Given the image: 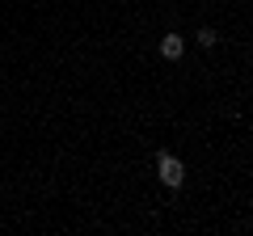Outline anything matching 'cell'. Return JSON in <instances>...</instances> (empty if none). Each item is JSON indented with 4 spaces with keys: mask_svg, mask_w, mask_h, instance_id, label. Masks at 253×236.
Here are the masks:
<instances>
[{
    "mask_svg": "<svg viewBox=\"0 0 253 236\" xmlns=\"http://www.w3.org/2000/svg\"><path fill=\"white\" fill-rule=\"evenodd\" d=\"M156 173H161V182L169 186V190H177V186L186 182V164H181L173 152H161V156H156Z\"/></svg>",
    "mask_w": 253,
    "mask_h": 236,
    "instance_id": "6da1fadb",
    "label": "cell"
},
{
    "mask_svg": "<svg viewBox=\"0 0 253 236\" xmlns=\"http://www.w3.org/2000/svg\"><path fill=\"white\" fill-rule=\"evenodd\" d=\"M161 55H165V59H181V55H186V38L165 34V38H161Z\"/></svg>",
    "mask_w": 253,
    "mask_h": 236,
    "instance_id": "7a4b0ae2",
    "label": "cell"
},
{
    "mask_svg": "<svg viewBox=\"0 0 253 236\" xmlns=\"http://www.w3.org/2000/svg\"><path fill=\"white\" fill-rule=\"evenodd\" d=\"M199 42H203V46H215V42H219V34H215L211 26H203V30H199Z\"/></svg>",
    "mask_w": 253,
    "mask_h": 236,
    "instance_id": "3957f363",
    "label": "cell"
}]
</instances>
